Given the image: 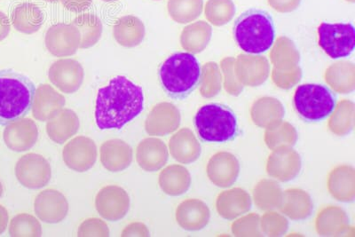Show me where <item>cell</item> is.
<instances>
[{
  "label": "cell",
  "mask_w": 355,
  "mask_h": 237,
  "mask_svg": "<svg viewBox=\"0 0 355 237\" xmlns=\"http://www.w3.org/2000/svg\"><path fill=\"white\" fill-rule=\"evenodd\" d=\"M144 109L142 88L128 78L119 76L98 91L95 122L101 130L121 129L137 118Z\"/></svg>",
  "instance_id": "cell-1"
},
{
  "label": "cell",
  "mask_w": 355,
  "mask_h": 237,
  "mask_svg": "<svg viewBox=\"0 0 355 237\" xmlns=\"http://www.w3.org/2000/svg\"><path fill=\"white\" fill-rule=\"evenodd\" d=\"M158 77L164 93L173 100H182L201 83V65L192 53H173L162 63Z\"/></svg>",
  "instance_id": "cell-2"
},
{
  "label": "cell",
  "mask_w": 355,
  "mask_h": 237,
  "mask_svg": "<svg viewBox=\"0 0 355 237\" xmlns=\"http://www.w3.org/2000/svg\"><path fill=\"white\" fill-rule=\"evenodd\" d=\"M233 33L234 40L243 52L261 55L274 45V19L268 12L262 9H249L234 21Z\"/></svg>",
  "instance_id": "cell-3"
},
{
  "label": "cell",
  "mask_w": 355,
  "mask_h": 237,
  "mask_svg": "<svg viewBox=\"0 0 355 237\" xmlns=\"http://www.w3.org/2000/svg\"><path fill=\"white\" fill-rule=\"evenodd\" d=\"M36 87L30 78L12 71H0V125L24 118L33 107Z\"/></svg>",
  "instance_id": "cell-4"
},
{
  "label": "cell",
  "mask_w": 355,
  "mask_h": 237,
  "mask_svg": "<svg viewBox=\"0 0 355 237\" xmlns=\"http://www.w3.org/2000/svg\"><path fill=\"white\" fill-rule=\"evenodd\" d=\"M196 132L208 143H226L239 134V119L231 107L211 103L200 107L194 119Z\"/></svg>",
  "instance_id": "cell-5"
},
{
  "label": "cell",
  "mask_w": 355,
  "mask_h": 237,
  "mask_svg": "<svg viewBox=\"0 0 355 237\" xmlns=\"http://www.w3.org/2000/svg\"><path fill=\"white\" fill-rule=\"evenodd\" d=\"M337 106V97L323 85L305 84L297 88L294 107L306 122H321L331 115Z\"/></svg>",
  "instance_id": "cell-6"
},
{
  "label": "cell",
  "mask_w": 355,
  "mask_h": 237,
  "mask_svg": "<svg viewBox=\"0 0 355 237\" xmlns=\"http://www.w3.org/2000/svg\"><path fill=\"white\" fill-rule=\"evenodd\" d=\"M319 46L331 59L351 55L355 47V30L352 24L322 23L318 28Z\"/></svg>",
  "instance_id": "cell-7"
},
{
  "label": "cell",
  "mask_w": 355,
  "mask_h": 237,
  "mask_svg": "<svg viewBox=\"0 0 355 237\" xmlns=\"http://www.w3.org/2000/svg\"><path fill=\"white\" fill-rule=\"evenodd\" d=\"M17 181L25 188L40 189L49 184L52 169L49 162L39 154L24 155L15 166Z\"/></svg>",
  "instance_id": "cell-8"
},
{
  "label": "cell",
  "mask_w": 355,
  "mask_h": 237,
  "mask_svg": "<svg viewBox=\"0 0 355 237\" xmlns=\"http://www.w3.org/2000/svg\"><path fill=\"white\" fill-rule=\"evenodd\" d=\"M95 207L104 220L112 222L122 220L130 208L128 193L119 186H104L95 198Z\"/></svg>",
  "instance_id": "cell-9"
},
{
  "label": "cell",
  "mask_w": 355,
  "mask_h": 237,
  "mask_svg": "<svg viewBox=\"0 0 355 237\" xmlns=\"http://www.w3.org/2000/svg\"><path fill=\"white\" fill-rule=\"evenodd\" d=\"M97 147L92 139L78 136L63 148L62 157L67 166L78 173H85L94 166L97 160Z\"/></svg>",
  "instance_id": "cell-10"
},
{
  "label": "cell",
  "mask_w": 355,
  "mask_h": 237,
  "mask_svg": "<svg viewBox=\"0 0 355 237\" xmlns=\"http://www.w3.org/2000/svg\"><path fill=\"white\" fill-rule=\"evenodd\" d=\"M80 42V33L72 24L53 25L44 37L47 50L55 57L74 55L78 52Z\"/></svg>",
  "instance_id": "cell-11"
},
{
  "label": "cell",
  "mask_w": 355,
  "mask_h": 237,
  "mask_svg": "<svg viewBox=\"0 0 355 237\" xmlns=\"http://www.w3.org/2000/svg\"><path fill=\"white\" fill-rule=\"evenodd\" d=\"M51 83L62 93H76L83 85L85 71L80 63L74 59H60L49 69Z\"/></svg>",
  "instance_id": "cell-12"
},
{
  "label": "cell",
  "mask_w": 355,
  "mask_h": 237,
  "mask_svg": "<svg viewBox=\"0 0 355 237\" xmlns=\"http://www.w3.org/2000/svg\"><path fill=\"white\" fill-rule=\"evenodd\" d=\"M34 211L37 218L44 222H62L69 213V203L64 195L55 189H46L37 195Z\"/></svg>",
  "instance_id": "cell-13"
},
{
  "label": "cell",
  "mask_w": 355,
  "mask_h": 237,
  "mask_svg": "<svg viewBox=\"0 0 355 237\" xmlns=\"http://www.w3.org/2000/svg\"><path fill=\"white\" fill-rule=\"evenodd\" d=\"M3 139L9 150L24 152L36 144L39 130L33 119H21L6 125Z\"/></svg>",
  "instance_id": "cell-14"
},
{
  "label": "cell",
  "mask_w": 355,
  "mask_h": 237,
  "mask_svg": "<svg viewBox=\"0 0 355 237\" xmlns=\"http://www.w3.org/2000/svg\"><path fill=\"white\" fill-rule=\"evenodd\" d=\"M132 148L125 141L113 139L104 142L100 150L101 162L110 172L117 173L128 168L132 162Z\"/></svg>",
  "instance_id": "cell-15"
},
{
  "label": "cell",
  "mask_w": 355,
  "mask_h": 237,
  "mask_svg": "<svg viewBox=\"0 0 355 237\" xmlns=\"http://www.w3.org/2000/svg\"><path fill=\"white\" fill-rule=\"evenodd\" d=\"M65 105V98L49 85H41L35 91L33 115L41 122L49 121Z\"/></svg>",
  "instance_id": "cell-16"
},
{
  "label": "cell",
  "mask_w": 355,
  "mask_h": 237,
  "mask_svg": "<svg viewBox=\"0 0 355 237\" xmlns=\"http://www.w3.org/2000/svg\"><path fill=\"white\" fill-rule=\"evenodd\" d=\"M79 125L80 123L75 112L62 109L47 122V135L55 143L63 144L77 134Z\"/></svg>",
  "instance_id": "cell-17"
},
{
  "label": "cell",
  "mask_w": 355,
  "mask_h": 237,
  "mask_svg": "<svg viewBox=\"0 0 355 237\" xmlns=\"http://www.w3.org/2000/svg\"><path fill=\"white\" fill-rule=\"evenodd\" d=\"M113 36L120 46L132 49L139 46L144 40V24L135 15H125L116 21Z\"/></svg>",
  "instance_id": "cell-18"
},
{
  "label": "cell",
  "mask_w": 355,
  "mask_h": 237,
  "mask_svg": "<svg viewBox=\"0 0 355 237\" xmlns=\"http://www.w3.org/2000/svg\"><path fill=\"white\" fill-rule=\"evenodd\" d=\"M11 19L18 31L30 35L37 33L42 26L44 15L39 6L33 3H22L15 6Z\"/></svg>",
  "instance_id": "cell-19"
},
{
  "label": "cell",
  "mask_w": 355,
  "mask_h": 237,
  "mask_svg": "<svg viewBox=\"0 0 355 237\" xmlns=\"http://www.w3.org/2000/svg\"><path fill=\"white\" fill-rule=\"evenodd\" d=\"M167 158L166 150L162 141L155 139H146L138 145L136 160L139 167L154 172L163 166Z\"/></svg>",
  "instance_id": "cell-20"
},
{
  "label": "cell",
  "mask_w": 355,
  "mask_h": 237,
  "mask_svg": "<svg viewBox=\"0 0 355 237\" xmlns=\"http://www.w3.org/2000/svg\"><path fill=\"white\" fill-rule=\"evenodd\" d=\"M72 24L78 28L81 35L79 49H87L96 45L103 34V24L101 19L94 14L78 15L72 21Z\"/></svg>",
  "instance_id": "cell-21"
},
{
  "label": "cell",
  "mask_w": 355,
  "mask_h": 237,
  "mask_svg": "<svg viewBox=\"0 0 355 237\" xmlns=\"http://www.w3.org/2000/svg\"><path fill=\"white\" fill-rule=\"evenodd\" d=\"M9 236L12 237L42 236V227L33 215L21 213L12 218L9 225Z\"/></svg>",
  "instance_id": "cell-22"
},
{
  "label": "cell",
  "mask_w": 355,
  "mask_h": 237,
  "mask_svg": "<svg viewBox=\"0 0 355 237\" xmlns=\"http://www.w3.org/2000/svg\"><path fill=\"white\" fill-rule=\"evenodd\" d=\"M78 236L80 237H107L110 236V229L103 220L90 218V219L85 220L79 226Z\"/></svg>",
  "instance_id": "cell-23"
},
{
  "label": "cell",
  "mask_w": 355,
  "mask_h": 237,
  "mask_svg": "<svg viewBox=\"0 0 355 237\" xmlns=\"http://www.w3.org/2000/svg\"><path fill=\"white\" fill-rule=\"evenodd\" d=\"M121 236L123 237L128 236H148V230L147 227L141 222H133L129 224L125 229L123 230Z\"/></svg>",
  "instance_id": "cell-24"
},
{
  "label": "cell",
  "mask_w": 355,
  "mask_h": 237,
  "mask_svg": "<svg viewBox=\"0 0 355 237\" xmlns=\"http://www.w3.org/2000/svg\"><path fill=\"white\" fill-rule=\"evenodd\" d=\"M94 0H61L66 9L74 12H82L89 8Z\"/></svg>",
  "instance_id": "cell-25"
},
{
  "label": "cell",
  "mask_w": 355,
  "mask_h": 237,
  "mask_svg": "<svg viewBox=\"0 0 355 237\" xmlns=\"http://www.w3.org/2000/svg\"><path fill=\"white\" fill-rule=\"evenodd\" d=\"M9 216L8 211L4 207L0 205V235L6 231L8 225Z\"/></svg>",
  "instance_id": "cell-26"
},
{
  "label": "cell",
  "mask_w": 355,
  "mask_h": 237,
  "mask_svg": "<svg viewBox=\"0 0 355 237\" xmlns=\"http://www.w3.org/2000/svg\"><path fill=\"white\" fill-rule=\"evenodd\" d=\"M2 195H3V186H2V183L0 182V198L2 197Z\"/></svg>",
  "instance_id": "cell-27"
},
{
  "label": "cell",
  "mask_w": 355,
  "mask_h": 237,
  "mask_svg": "<svg viewBox=\"0 0 355 237\" xmlns=\"http://www.w3.org/2000/svg\"><path fill=\"white\" fill-rule=\"evenodd\" d=\"M46 1L47 2H52V3H56V2H60L61 1V0H46Z\"/></svg>",
  "instance_id": "cell-28"
},
{
  "label": "cell",
  "mask_w": 355,
  "mask_h": 237,
  "mask_svg": "<svg viewBox=\"0 0 355 237\" xmlns=\"http://www.w3.org/2000/svg\"><path fill=\"white\" fill-rule=\"evenodd\" d=\"M103 1H105V2H114V1H117V0H103Z\"/></svg>",
  "instance_id": "cell-29"
}]
</instances>
